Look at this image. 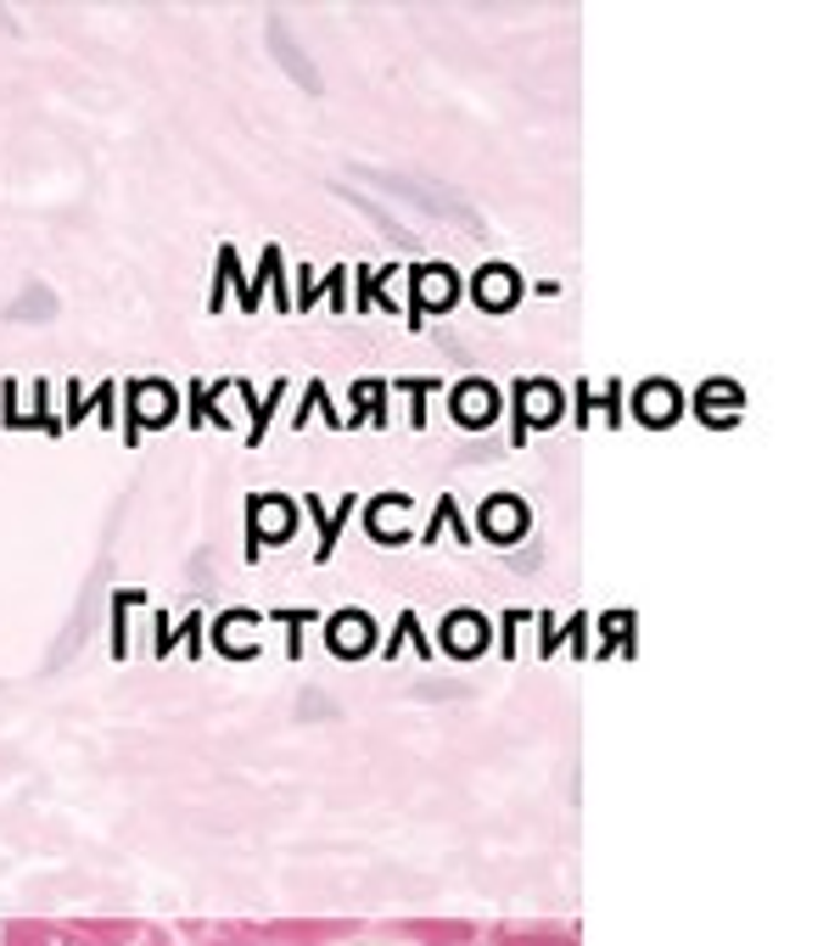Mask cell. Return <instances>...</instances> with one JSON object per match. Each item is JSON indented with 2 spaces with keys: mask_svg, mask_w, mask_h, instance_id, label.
Instances as JSON below:
<instances>
[{
  "mask_svg": "<svg viewBox=\"0 0 840 946\" xmlns=\"http://www.w3.org/2000/svg\"><path fill=\"white\" fill-rule=\"evenodd\" d=\"M454 409H460V420H465V425H476V420H487V414L498 409V398H493V387H482V381H465V392L454 398Z\"/></svg>",
  "mask_w": 840,
  "mask_h": 946,
  "instance_id": "7a4b0ae2",
  "label": "cell"
},
{
  "mask_svg": "<svg viewBox=\"0 0 840 946\" xmlns=\"http://www.w3.org/2000/svg\"><path fill=\"white\" fill-rule=\"evenodd\" d=\"M533 420H555V392L544 381H527V425Z\"/></svg>",
  "mask_w": 840,
  "mask_h": 946,
  "instance_id": "8992f818",
  "label": "cell"
},
{
  "mask_svg": "<svg viewBox=\"0 0 840 946\" xmlns=\"http://www.w3.org/2000/svg\"><path fill=\"white\" fill-rule=\"evenodd\" d=\"M482 522H487V533H498V538H516L522 533V504H511V498H487V509H482Z\"/></svg>",
  "mask_w": 840,
  "mask_h": 946,
  "instance_id": "3957f363",
  "label": "cell"
},
{
  "mask_svg": "<svg viewBox=\"0 0 840 946\" xmlns=\"http://www.w3.org/2000/svg\"><path fill=\"white\" fill-rule=\"evenodd\" d=\"M639 414H644V420H666V414H679V398H666V381H650V392L639 398Z\"/></svg>",
  "mask_w": 840,
  "mask_h": 946,
  "instance_id": "5b68a950",
  "label": "cell"
},
{
  "mask_svg": "<svg viewBox=\"0 0 840 946\" xmlns=\"http://www.w3.org/2000/svg\"><path fill=\"white\" fill-rule=\"evenodd\" d=\"M140 398H146V420H162L168 409H175V403H168V392H162V381H146V387H135Z\"/></svg>",
  "mask_w": 840,
  "mask_h": 946,
  "instance_id": "52a82bcc",
  "label": "cell"
},
{
  "mask_svg": "<svg viewBox=\"0 0 840 946\" xmlns=\"http://www.w3.org/2000/svg\"><path fill=\"white\" fill-rule=\"evenodd\" d=\"M454 639L465 644V655H476V650H482V622H476V617H460V622H454Z\"/></svg>",
  "mask_w": 840,
  "mask_h": 946,
  "instance_id": "ba28073f",
  "label": "cell"
},
{
  "mask_svg": "<svg viewBox=\"0 0 840 946\" xmlns=\"http://www.w3.org/2000/svg\"><path fill=\"white\" fill-rule=\"evenodd\" d=\"M476 286H482V303H487V308H511V303H516V297H511V292H516L511 270H482Z\"/></svg>",
  "mask_w": 840,
  "mask_h": 946,
  "instance_id": "277c9868",
  "label": "cell"
},
{
  "mask_svg": "<svg viewBox=\"0 0 840 946\" xmlns=\"http://www.w3.org/2000/svg\"><path fill=\"white\" fill-rule=\"evenodd\" d=\"M330 650H336V655H365V650H370V622H365L359 611L336 617V622H330Z\"/></svg>",
  "mask_w": 840,
  "mask_h": 946,
  "instance_id": "6da1fadb",
  "label": "cell"
}]
</instances>
